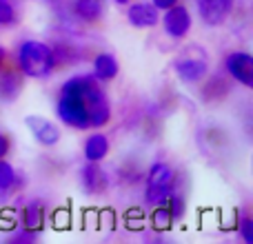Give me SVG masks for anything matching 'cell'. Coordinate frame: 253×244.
I'll list each match as a JSON object with an SVG mask.
<instances>
[{
	"label": "cell",
	"mask_w": 253,
	"mask_h": 244,
	"mask_svg": "<svg viewBox=\"0 0 253 244\" xmlns=\"http://www.w3.org/2000/svg\"><path fill=\"white\" fill-rule=\"evenodd\" d=\"M56 114L71 129H100L111 120V105L93 76H74L60 87Z\"/></svg>",
	"instance_id": "1"
},
{
	"label": "cell",
	"mask_w": 253,
	"mask_h": 244,
	"mask_svg": "<svg viewBox=\"0 0 253 244\" xmlns=\"http://www.w3.org/2000/svg\"><path fill=\"white\" fill-rule=\"evenodd\" d=\"M53 47L40 40H25L18 47V71L27 78H47L56 71Z\"/></svg>",
	"instance_id": "2"
},
{
	"label": "cell",
	"mask_w": 253,
	"mask_h": 244,
	"mask_svg": "<svg viewBox=\"0 0 253 244\" xmlns=\"http://www.w3.org/2000/svg\"><path fill=\"white\" fill-rule=\"evenodd\" d=\"M175 171L167 162H153L147 171V189H144V202L151 206L162 204L173 193Z\"/></svg>",
	"instance_id": "3"
},
{
	"label": "cell",
	"mask_w": 253,
	"mask_h": 244,
	"mask_svg": "<svg viewBox=\"0 0 253 244\" xmlns=\"http://www.w3.org/2000/svg\"><path fill=\"white\" fill-rule=\"evenodd\" d=\"M191 13L184 4H173V7L165 9V16H162V27H165V34L173 40H182L187 38V34L191 31Z\"/></svg>",
	"instance_id": "4"
},
{
	"label": "cell",
	"mask_w": 253,
	"mask_h": 244,
	"mask_svg": "<svg viewBox=\"0 0 253 244\" xmlns=\"http://www.w3.org/2000/svg\"><path fill=\"white\" fill-rule=\"evenodd\" d=\"M173 69H175V76H178L182 82H202L209 71L207 67V60L205 56H196V53H184V56L175 58L173 62Z\"/></svg>",
	"instance_id": "5"
},
{
	"label": "cell",
	"mask_w": 253,
	"mask_h": 244,
	"mask_svg": "<svg viewBox=\"0 0 253 244\" xmlns=\"http://www.w3.org/2000/svg\"><path fill=\"white\" fill-rule=\"evenodd\" d=\"M229 76H231L236 82H240L242 87L251 89L253 87V58L247 51H233L227 56L224 60Z\"/></svg>",
	"instance_id": "6"
},
{
	"label": "cell",
	"mask_w": 253,
	"mask_h": 244,
	"mask_svg": "<svg viewBox=\"0 0 253 244\" xmlns=\"http://www.w3.org/2000/svg\"><path fill=\"white\" fill-rule=\"evenodd\" d=\"M25 122H27V129L31 131V135L42 147H53V144L60 142V129L51 120L42 118V116H27Z\"/></svg>",
	"instance_id": "7"
},
{
	"label": "cell",
	"mask_w": 253,
	"mask_h": 244,
	"mask_svg": "<svg viewBox=\"0 0 253 244\" xmlns=\"http://www.w3.org/2000/svg\"><path fill=\"white\" fill-rule=\"evenodd\" d=\"M233 9V0H198V13L211 27L222 25Z\"/></svg>",
	"instance_id": "8"
},
{
	"label": "cell",
	"mask_w": 253,
	"mask_h": 244,
	"mask_svg": "<svg viewBox=\"0 0 253 244\" xmlns=\"http://www.w3.org/2000/svg\"><path fill=\"white\" fill-rule=\"evenodd\" d=\"M80 182L87 193H105L109 189V175L100 166V162H87L80 171Z\"/></svg>",
	"instance_id": "9"
},
{
	"label": "cell",
	"mask_w": 253,
	"mask_h": 244,
	"mask_svg": "<svg viewBox=\"0 0 253 244\" xmlns=\"http://www.w3.org/2000/svg\"><path fill=\"white\" fill-rule=\"evenodd\" d=\"M126 20L138 29H147V27H156L160 22V11L151 2H133L126 9Z\"/></svg>",
	"instance_id": "10"
},
{
	"label": "cell",
	"mask_w": 253,
	"mask_h": 244,
	"mask_svg": "<svg viewBox=\"0 0 253 244\" xmlns=\"http://www.w3.org/2000/svg\"><path fill=\"white\" fill-rule=\"evenodd\" d=\"M120 71V62L116 56H111V53H98L96 58H93V78L98 80V82H109V80H114L116 76H118Z\"/></svg>",
	"instance_id": "11"
},
{
	"label": "cell",
	"mask_w": 253,
	"mask_h": 244,
	"mask_svg": "<svg viewBox=\"0 0 253 244\" xmlns=\"http://www.w3.org/2000/svg\"><path fill=\"white\" fill-rule=\"evenodd\" d=\"M109 138H107L105 133H91L87 140H84V158H87V162H102L107 156H109Z\"/></svg>",
	"instance_id": "12"
},
{
	"label": "cell",
	"mask_w": 253,
	"mask_h": 244,
	"mask_svg": "<svg viewBox=\"0 0 253 244\" xmlns=\"http://www.w3.org/2000/svg\"><path fill=\"white\" fill-rule=\"evenodd\" d=\"M22 91V78L18 71H11L4 67L0 71V98L2 100H16Z\"/></svg>",
	"instance_id": "13"
},
{
	"label": "cell",
	"mask_w": 253,
	"mask_h": 244,
	"mask_svg": "<svg viewBox=\"0 0 253 244\" xmlns=\"http://www.w3.org/2000/svg\"><path fill=\"white\" fill-rule=\"evenodd\" d=\"M76 16L84 22H98L105 16V0H76Z\"/></svg>",
	"instance_id": "14"
},
{
	"label": "cell",
	"mask_w": 253,
	"mask_h": 244,
	"mask_svg": "<svg viewBox=\"0 0 253 244\" xmlns=\"http://www.w3.org/2000/svg\"><path fill=\"white\" fill-rule=\"evenodd\" d=\"M20 224L25 229H29V231L40 233V229H42V224H44V209H42V204H40V202H29V204L22 209Z\"/></svg>",
	"instance_id": "15"
},
{
	"label": "cell",
	"mask_w": 253,
	"mask_h": 244,
	"mask_svg": "<svg viewBox=\"0 0 253 244\" xmlns=\"http://www.w3.org/2000/svg\"><path fill=\"white\" fill-rule=\"evenodd\" d=\"M18 184H20V180H18V171L2 158V160H0V198H4L7 193H11Z\"/></svg>",
	"instance_id": "16"
},
{
	"label": "cell",
	"mask_w": 253,
	"mask_h": 244,
	"mask_svg": "<svg viewBox=\"0 0 253 244\" xmlns=\"http://www.w3.org/2000/svg\"><path fill=\"white\" fill-rule=\"evenodd\" d=\"M151 227L156 229V231H169V229L173 227V218H171V213H169L165 202H162V204H156V209H153Z\"/></svg>",
	"instance_id": "17"
},
{
	"label": "cell",
	"mask_w": 253,
	"mask_h": 244,
	"mask_svg": "<svg viewBox=\"0 0 253 244\" xmlns=\"http://www.w3.org/2000/svg\"><path fill=\"white\" fill-rule=\"evenodd\" d=\"M18 20V11L11 0H0V27H9Z\"/></svg>",
	"instance_id": "18"
},
{
	"label": "cell",
	"mask_w": 253,
	"mask_h": 244,
	"mask_svg": "<svg viewBox=\"0 0 253 244\" xmlns=\"http://www.w3.org/2000/svg\"><path fill=\"white\" fill-rule=\"evenodd\" d=\"M165 204H167V209H169V213H171V218H173V222H175V220H180V218L184 215V200L178 196V193H171V196L165 200Z\"/></svg>",
	"instance_id": "19"
},
{
	"label": "cell",
	"mask_w": 253,
	"mask_h": 244,
	"mask_svg": "<svg viewBox=\"0 0 253 244\" xmlns=\"http://www.w3.org/2000/svg\"><path fill=\"white\" fill-rule=\"evenodd\" d=\"M236 227H238V231H240L242 240H245L247 244H253V218L245 215V218H242Z\"/></svg>",
	"instance_id": "20"
},
{
	"label": "cell",
	"mask_w": 253,
	"mask_h": 244,
	"mask_svg": "<svg viewBox=\"0 0 253 244\" xmlns=\"http://www.w3.org/2000/svg\"><path fill=\"white\" fill-rule=\"evenodd\" d=\"M71 224V213L67 209H56L53 211V227L56 229H67Z\"/></svg>",
	"instance_id": "21"
},
{
	"label": "cell",
	"mask_w": 253,
	"mask_h": 244,
	"mask_svg": "<svg viewBox=\"0 0 253 244\" xmlns=\"http://www.w3.org/2000/svg\"><path fill=\"white\" fill-rule=\"evenodd\" d=\"M36 238H38V233L36 231H29V229H25V227H20V231L18 233H13L9 240L11 242H22V244H29V242H36Z\"/></svg>",
	"instance_id": "22"
},
{
	"label": "cell",
	"mask_w": 253,
	"mask_h": 244,
	"mask_svg": "<svg viewBox=\"0 0 253 244\" xmlns=\"http://www.w3.org/2000/svg\"><path fill=\"white\" fill-rule=\"evenodd\" d=\"M142 224H144V218L140 211H129V213H126V227L129 229L138 231V229H142Z\"/></svg>",
	"instance_id": "23"
},
{
	"label": "cell",
	"mask_w": 253,
	"mask_h": 244,
	"mask_svg": "<svg viewBox=\"0 0 253 244\" xmlns=\"http://www.w3.org/2000/svg\"><path fill=\"white\" fill-rule=\"evenodd\" d=\"M9 149H11V140H9L7 133H0V160L2 158H7Z\"/></svg>",
	"instance_id": "24"
},
{
	"label": "cell",
	"mask_w": 253,
	"mask_h": 244,
	"mask_svg": "<svg viewBox=\"0 0 253 244\" xmlns=\"http://www.w3.org/2000/svg\"><path fill=\"white\" fill-rule=\"evenodd\" d=\"M149 2L153 4V7L158 9V11H165V9L173 7V4H178V0H149Z\"/></svg>",
	"instance_id": "25"
},
{
	"label": "cell",
	"mask_w": 253,
	"mask_h": 244,
	"mask_svg": "<svg viewBox=\"0 0 253 244\" xmlns=\"http://www.w3.org/2000/svg\"><path fill=\"white\" fill-rule=\"evenodd\" d=\"M7 67V51H4V47H0V71Z\"/></svg>",
	"instance_id": "26"
},
{
	"label": "cell",
	"mask_w": 253,
	"mask_h": 244,
	"mask_svg": "<svg viewBox=\"0 0 253 244\" xmlns=\"http://www.w3.org/2000/svg\"><path fill=\"white\" fill-rule=\"evenodd\" d=\"M114 2H116V4H123V7H125V4H129L131 0H114Z\"/></svg>",
	"instance_id": "27"
}]
</instances>
